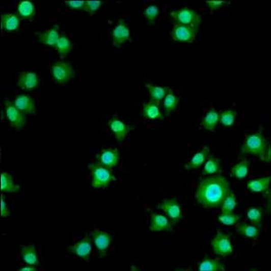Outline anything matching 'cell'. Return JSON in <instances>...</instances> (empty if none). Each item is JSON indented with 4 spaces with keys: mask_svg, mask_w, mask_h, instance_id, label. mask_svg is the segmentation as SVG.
<instances>
[{
    "mask_svg": "<svg viewBox=\"0 0 271 271\" xmlns=\"http://www.w3.org/2000/svg\"><path fill=\"white\" fill-rule=\"evenodd\" d=\"M36 267L35 266H32V265H28L25 267H22L18 268V271H35Z\"/></svg>",
    "mask_w": 271,
    "mask_h": 271,
    "instance_id": "7bdbcfd3",
    "label": "cell"
},
{
    "mask_svg": "<svg viewBox=\"0 0 271 271\" xmlns=\"http://www.w3.org/2000/svg\"><path fill=\"white\" fill-rule=\"evenodd\" d=\"M92 248H93L92 238L91 236H89V234H86L84 238H82V240H78L77 242H75L73 245L70 246L68 248V252L77 256V258H79L82 260L89 261L91 254H92Z\"/></svg>",
    "mask_w": 271,
    "mask_h": 271,
    "instance_id": "30bf717a",
    "label": "cell"
},
{
    "mask_svg": "<svg viewBox=\"0 0 271 271\" xmlns=\"http://www.w3.org/2000/svg\"><path fill=\"white\" fill-rule=\"evenodd\" d=\"M171 16L176 23L190 26L197 31L201 25V16H199L198 12L187 7H183L171 11Z\"/></svg>",
    "mask_w": 271,
    "mask_h": 271,
    "instance_id": "277c9868",
    "label": "cell"
},
{
    "mask_svg": "<svg viewBox=\"0 0 271 271\" xmlns=\"http://www.w3.org/2000/svg\"><path fill=\"white\" fill-rule=\"evenodd\" d=\"M228 179L215 174L201 179L196 190V200L205 208H216L221 205L231 191Z\"/></svg>",
    "mask_w": 271,
    "mask_h": 271,
    "instance_id": "6da1fadb",
    "label": "cell"
},
{
    "mask_svg": "<svg viewBox=\"0 0 271 271\" xmlns=\"http://www.w3.org/2000/svg\"><path fill=\"white\" fill-rule=\"evenodd\" d=\"M107 125L118 143H122L128 136V133L133 129L132 126H130L125 122L116 117L109 119Z\"/></svg>",
    "mask_w": 271,
    "mask_h": 271,
    "instance_id": "5bb4252c",
    "label": "cell"
},
{
    "mask_svg": "<svg viewBox=\"0 0 271 271\" xmlns=\"http://www.w3.org/2000/svg\"><path fill=\"white\" fill-rule=\"evenodd\" d=\"M219 124V112L215 109H211L205 113L201 121V125L205 130L213 132Z\"/></svg>",
    "mask_w": 271,
    "mask_h": 271,
    "instance_id": "d4e9b609",
    "label": "cell"
},
{
    "mask_svg": "<svg viewBox=\"0 0 271 271\" xmlns=\"http://www.w3.org/2000/svg\"><path fill=\"white\" fill-rule=\"evenodd\" d=\"M264 210L260 206H251L247 210V218L252 225L261 226Z\"/></svg>",
    "mask_w": 271,
    "mask_h": 271,
    "instance_id": "e575fe53",
    "label": "cell"
},
{
    "mask_svg": "<svg viewBox=\"0 0 271 271\" xmlns=\"http://www.w3.org/2000/svg\"><path fill=\"white\" fill-rule=\"evenodd\" d=\"M120 151L117 148H105L96 156V161L109 169H115L120 161Z\"/></svg>",
    "mask_w": 271,
    "mask_h": 271,
    "instance_id": "7c38bea8",
    "label": "cell"
},
{
    "mask_svg": "<svg viewBox=\"0 0 271 271\" xmlns=\"http://www.w3.org/2000/svg\"><path fill=\"white\" fill-rule=\"evenodd\" d=\"M103 4H104V2L99 1V0H87L84 10L88 12L89 14L92 15L95 12H97Z\"/></svg>",
    "mask_w": 271,
    "mask_h": 271,
    "instance_id": "f35d334b",
    "label": "cell"
},
{
    "mask_svg": "<svg viewBox=\"0 0 271 271\" xmlns=\"http://www.w3.org/2000/svg\"><path fill=\"white\" fill-rule=\"evenodd\" d=\"M210 155V150L208 147H203L201 150H199L198 152L191 157L189 161L186 164V170L187 171H193V170H198L200 167L204 165L206 159L208 158Z\"/></svg>",
    "mask_w": 271,
    "mask_h": 271,
    "instance_id": "44dd1931",
    "label": "cell"
},
{
    "mask_svg": "<svg viewBox=\"0 0 271 271\" xmlns=\"http://www.w3.org/2000/svg\"><path fill=\"white\" fill-rule=\"evenodd\" d=\"M250 167H251V161L249 159H242L232 165L231 169V176L238 180L244 179L248 176Z\"/></svg>",
    "mask_w": 271,
    "mask_h": 271,
    "instance_id": "4316f807",
    "label": "cell"
},
{
    "mask_svg": "<svg viewBox=\"0 0 271 271\" xmlns=\"http://www.w3.org/2000/svg\"><path fill=\"white\" fill-rule=\"evenodd\" d=\"M179 104V97L171 89L166 97L163 99V109L167 116H170L171 113L174 112Z\"/></svg>",
    "mask_w": 271,
    "mask_h": 271,
    "instance_id": "f1b7e54d",
    "label": "cell"
},
{
    "mask_svg": "<svg viewBox=\"0 0 271 271\" xmlns=\"http://www.w3.org/2000/svg\"><path fill=\"white\" fill-rule=\"evenodd\" d=\"M19 190V185L15 183L11 175L3 171L1 174V191L3 193H16Z\"/></svg>",
    "mask_w": 271,
    "mask_h": 271,
    "instance_id": "83f0119b",
    "label": "cell"
},
{
    "mask_svg": "<svg viewBox=\"0 0 271 271\" xmlns=\"http://www.w3.org/2000/svg\"><path fill=\"white\" fill-rule=\"evenodd\" d=\"M50 74L59 84H66L73 78L75 71L69 62L58 61L50 67Z\"/></svg>",
    "mask_w": 271,
    "mask_h": 271,
    "instance_id": "8992f818",
    "label": "cell"
},
{
    "mask_svg": "<svg viewBox=\"0 0 271 271\" xmlns=\"http://www.w3.org/2000/svg\"><path fill=\"white\" fill-rule=\"evenodd\" d=\"M260 227L255 225H250V224H245V223H240L237 226L236 231L238 234L240 236L245 237L247 239L251 240H255L258 237L260 236Z\"/></svg>",
    "mask_w": 271,
    "mask_h": 271,
    "instance_id": "484cf974",
    "label": "cell"
},
{
    "mask_svg": "<svg viewBox=\"0 0 271 271\" xmlns=\"http://www.w3.org/2000/svg\"><path fill=\"white\" fill-rule=\"evenodd\" d=\"M16 107L25 115H33L36 112L35 100L29 95L20 94L13 101Z\"/></svg>",
    "mask_w": 271,
    "mask_h": 271,
    "instance_id": "e0dca14e",
    "label": "cell"
},
{
    "mask_svg": "<svg viewBox=\"0 0 271 271\" xmlns=\"http://www.w3.org/2000/svg\"><path fill=\"white\" fill-rule=\"evenodd\" d=\"M16 84L23 90H34L40 85V77L34 71L23 70L20 72Z\"/></svg>",
    "mask_w": 271,
    "mask_h": 271,
    "instance_id": "9a60e30c",
    "label": "cell"
},
{
    "mask_svg": "<svg viewBox=\"0 0 271 271\" xmlns=\"http://www.w3.org/2000/svg\"><path fill=\"white\" fill-rule=\"evenodd\" d=\"M211 247L214 254L220 257H228L233 252L232 238L228 233L218 231L211 240Z\"/></svg>",
    "mask_w": 271,
    "mask_h": 271,
    "instance_id": "5b68a950",
    "label": "cell"
},
{
    "mask_svg": "<svg viewBox=\"0 0 271 271\" xmlns=\"http://www.w3.org/2000/svg\"><path fill=\"white\" fill-rule=\"evenodd\" d=\"M111 37L113 44L117 48H120L127 41L131 40V30L124 20H118L113 29Z\"/></svg>",
    "mask_w": 271,
    "mask_h": 271,
    "instance_id": "8fae6325",
    "label": "cell"
},
{
    "mask_svg": "<svg viewBox=\"0 0 271 271\" xmlns=\"http://www.w3.org/2000/svg\"><path fill=\"white\" fill-rule=\"evenodd\" d=\"M173 227V223L161 213H151L150 231L153 232H170Z\"/></svg>",
    "mask_w": 271,
    "mask_h": 271,
    "instance_id": "2e32d148",
    "label": "cell"
},
{
    "mask_svg": "<svg viewBox=\"0 0 271 271\" xmlns=\"http://www.w3.org/2000/svg\"><path fill=\"white\" fill-rule=\"evenodd\" d=\"M158 208L166 213L167 217L173 223V225L182 220V208L177 198L164 199L159 203Z\"/></svg>",
    "mask_w": 271,
    "mask_h": 271,
    "instance_id": "ba28073f",
    "label": "cell"
},
{
    "mask_svg": "<svg viewBox=\"0 0 271 271\" xmlns=\"http://www.w3.org/2000/svg\"><path fill=\"white\" fill-rule=\"evenodd\" d=\"M4 111L8 123L13 127L21 130L26 124V116L24 113L20 111L12 101L6 99L4 102Z\"/></svg>",
    "mask_w": 271,
    "mask_h": 271,
    "instance_id": "52a82bcc",
    "label": "cell"
},
{
    "mask_svg": "<svg viewBox=\"0 0 271 271\" xmlns=\"http://www.w3.org/2000/svg\"><path fill=\"white\" fill-rule=\"evenodd\" d=\"M22 18L16 13H6L1 16V25L6 32H15L18 30Z\"/></svg>",
    "mask_w": 271,
    "mask_h": 271,
    "instance_id": "d6986e66",
    "label": "cell"
},
{
    "mask_svg": "<svg viewBox=\"0 0 271 271\" xmlns=\"http://www.w3.org/2000/svg\"><path fill=\"white\" fill-rule=\"evenodd\" d=\"M241 219V215L233 212H222L218 215V221L221 223L222 225L226 226H233L237 225Z\"/></svg>",
    "mask_w": 271,
    "mask_h": 271,
    "instance_id": "d590c367",
    "label": "cell"
},
{
    "mask_svg": "<svg viewBox=\"0 0 271 271\" xmlns=\"http://www.w3.org/2000/svg\"><path fill=\"white\" fill-rule=\"evenodd\" d=\"M198 269L199 271H225L226 267L221 260L212 259L208 256H205L198 264Z\"/></svg>",
    "mask_w": 271,
    "mask_h": 271,
    "instance_id": "cb8c5ba5",
    "label": "cell"
},
{
    "mask_svg": "<svg viewBox=\"0 0 271 271\" xmlns=\"http://www.w3.org/2000/svg\"><path fill=\"white\" fill-rule=\"evenodd\" d=\"M240 151L242 154L256 156L263 162H270V146L262 132H254L246 136L240 146Z\"/></svg>",
    "mask_w": 271,
    "mask_h": 271,
    "instance_id": "7a4b0ae2",
    "label": "cell"
},
{
    "mask_svg": "<svg viewBox=\"0 0 271 271\" xmlns=\"http://www.w3.org/2000/svg\"><path fill=\"white\" fill-rule=\"evenodd\" d=\"M53 48L58 51L59 55L62 56V57H65L72 50L73 44H72L70 38L67 35H62L60 36L58 42L55 44V46Z\"/></svg>",
    "mask_w": 271,
    "mask_h": 271,
    "instance_id": "d6a6232c",
    "label": "cell"
},
{
    "mask_svg": "<svg viewBox=\"0 0 271 271\" xmlns=\"http://www.w3.org/2000/svg\"><path fill=\"white\" fill-rule=\"evenodd\" d=\"M203 168V174L206 176L215 175L221 170V161L217 157L214 156H208V158L204 163Z\"/></svg>",
    "mask_w": 271,
    "mask_h": 271,
    "instance_id": "4dcf8cb0",
    "label": "cell"
},
{
    "mask_svg": "<svg viewBox=\"0 0 271 271\" xmlns=\"http://www.w3.org/2000/svg\"><path fill=\"white\" fill-rule=\"evenodd\" d=\"M146 89L150 94L151 101H154L157 103L163 100L164 97H166L167 94L169 93V91L171 89L167 87H159V86H155L150 83L146 84Z\"/></svg>",
    "mask_w": 271,
    "mask_h": 271,
    "instance_id": "f546056e",
    "label": "cell"
},
{
    "mask_svg": "<svg viewBox=\"0 0 271 271\" xmlns=\"http://www.w3.org/2000/svg\"><path fill=\"white\" fill-rule=\"evenodd\" d=\"M238 113L232 109L225 110L219 113V124H221L225 127H232L235 124Z\"/></svg>",
    "mask_w": 271,
    "mask_h": 271,
    "instance_id": "836d02e7",
    "label": "cell"
},
{
    "mask_svg": "<svg viewBox=\"0 0 271 271\" xmlns=\"http://www.w3.org/2000/svg\"><path fill=\"white\" fill-rule=\"evenodd\" d=\"M197 33H198L197 30H195V29L190 28V26L176 23L174 28H172L171 37L174 40L175 42L192 43L195 41V39H196Z\"/></svg>",
    "mask_w": 271,
    "mask_h": 271,
    "instance_id": "4fadbf2b",
    "label": "cell"
},
{
    "mask_svg": "<svg viewBox=\"0 0 271 271\" xmlns=\"http://www.w3.org/2000/svg\"><path fill=\"white\" fill-rule=\"evenodd\" d=\"M17 14L21 18L30 19L35 15V5L29 0H22L17 5Z\"/></svg>",
    "mask_w": 271,
    "mask_h": 271,
    "instance_id": "1f68e13d",
    "label": "cell"
},
{
    "mask_svg": "<svg viewBox=\"0 0 271 271\" xmlns=\"http://www.w3.org/2000/svg\"><path fill=\"white\" fill-rule=\"evenodd\" d=\"M91 238H92V241H93L95 247L97 249V252H98V256L99 258H105L109 249L113 241V236L109 233V232L101 231L98 229H95L91 232Z\"/></svg>",
    "mask_w": 271,
    "mask_h": 271,
    "instance_id": "9c48e42d",
    "label": "cell"
},
{
    "mask_svg": "<svg viewBox=\"0 0 271 271\" xmlns=\"http://www.w3.org/2000/svg\"><path fill=\"white\" fill-rule=\"evenodd\" d=\"M270 183V177L252 178L247 182V188L250 192L257 194H265L268 192Z\"/></svg>",
    "mask_w": 271,
    "mask_h": 271,
    "instance_id": "ffe728a7",
    "label": "cell"
},
{
    "mask_svg": "<svg viewBox=\"0 0 271 271\" xmlns=\"http://www.w3.org/2000/svg\"><path fill=\"white\" fill-rule=\"evenodd\" d=\"M142 115L144 118L148 120H162L164 119V116L159 107V103L154 101H150L148 103L143 104V109H142Z\"/></svg>",
    "mask_w": 271,
    "mask_h": 271,
    "instance_id": "ac0fdd59",
    "label": "cell"
},
{
    "mask_svg": "<svg viewBox=\"0 0 271 271\" xmlns=\"http://www.w3.org/2000/svg\"><path fill=\"white\" fill-rule=\"evenodd\" d=\"M60 32H59V25L55 24L51 28L47 29L45 31L39 34V42L48 46L55 47V44L58 42L60 38Z\"/></svg>",
    "mask_w": 271,
    "mask_h": 271,
    "instance_id": "7402d4cb",
    "label": "cell"
},
{
    "mask_svg": "<svg viewBox=\"0 0 271 271\" xmlns=\"http://www.w3.org/2000/svg\"><path fill=\"white\" fill-rule=\"evenodd\" d=\"M205 4L207 8H209L211 11H214L219 8L225 7V5H230L231 2L229 1H220V0H211V1H206Z\"/></svg>",
    "mask_w": 271,
    "mask_h": 271,
    "instance_id": "ab89813d",
    "label": "cell"
},
{
    "mask_svg": "<svg viewBox=\"0 0 271 271\" xmlns=\"http://www.w3.org/2000/svg\"><path fill=\"white\" fill-rule=\"evenodd\" d=\"M220 206H221L222 212H233V210L236 208L237 198L232 190L225 197Z\"/></svg>",
    "mask_w": 271,
    "mask_h": 271,
    "instance_id": "8d00e7d4",
    "label": "cell"
},
{
    "mask_svg": "<svg viewBox=\"0 0 271 271\" xmlns=\"http://www.w3.org/2000/svg\"><path fill=\"white\" fill-rule=\"evenodd\" d=\"M144 16L150 24H153L155 20L159 15V8L157 5L151 4L147 6V8L144 9Z\"/></svg>",
    "mask_w": 271,
    "mask_h": 271,
    "instance_id": "74e56055",
    "label": "cell"
},
{
    "mask_svg": "<svg viewBox=\"0 0 271 271\" xmlns=\"http://www.w3.org/2000/svg\"><path fill=\"white\" fill-rule=\"evenodd\" d=\"M21 257L23 259V262L26 265H32V266H39L40 265V260H39L38 252L35 248L34 244H30L28 246H24L21 249Z\"/></svg>",
    "mask_w": 271,
    "mask_h": 271,
    "instance_id": "603a6c76",
    "label": "cell"
},
{
    "mask_svg": "<svg viewBox=\"0 0 271 271\" xmlns=\"http://www.w3.org/2000/svg\"><path fill=\"white\" fill-rule=\"evenodd\" d=\"M89 169L91 175V186L93 188H105L115 180L112 170L100 163L97 161L89 163Z\"/></svg>",
    "mask_w": 271,
    "mask_h": 271,
    "instance_id": "3957f363",
    "label": "cell"
},
{
    "mask_svg": "<svg viewBox=\"0 0 271 271\" xmlns=\"http://www.w3.org/2000/svg\"><path fill=\"white\" fill-rule=\"evenodd\" d=\"M10 214L9 212V208H8V205L6 199H5L4 195L1 196V217L2 218H8Z\"/></svg>",
    "mask_w": 271,
    "mask_h": 271,
    "instance_id": "b9f144b4",
    "label": "cell"
},
{
    "mask_svg": "<svg viewBox=\"0 0 271 271\" xmlns=\"http://www.w3.org/2000/svg\"><path fill=\"white\" fill-rule=\"evenodd\" d=\"M65 4L74 10H84L85 9V0H71V1H65Z\"/></svg>",
    "mask_w": 271,
    "mask_h": 271,
    "instance_id": "60d3db41",
    "label": "cell"
}]
</instances>
